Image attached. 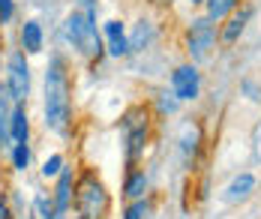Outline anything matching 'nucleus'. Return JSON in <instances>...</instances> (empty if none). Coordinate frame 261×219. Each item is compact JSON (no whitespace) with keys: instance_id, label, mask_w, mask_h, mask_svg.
Masks as SVG:
<instances>
[{"instance_id":"obj_16","label":"nucleus","mask_w":261,"mask_h":219,"mask_svg":"<svg viewBox=\"0 0 261 219\" xmlns=\"http://www.w3.org/2000/svg\"><path fill=\"white\" fill-rule=\"evenodd\" d=\"M150 39H153V28L147 24V21H138V28H135V36L129 39V48H144V45H150Z\"/></svg>"},{"instance_id":"obj_12","label":"nucleus","mask_w":261,"mask_h":219,"mask_svg":"<svg viewBox=\"0 0 261 219\" xmlns=\"http://www.w3.org/2000/svg\"><path fill=\"white\" fill-rule=\"evenodd\" d=\"M9 138H12L15 144H24L27 141V114H24L21 105L12 108V117H9Z\"/></svg>"},{"instance_id":"obj_26","label":"nucleus","mask_w":261,"mask_h":219,"mask_svg":"<svg viewBox=\"0 0 261 219\" xmlns=\"http://www.w3.org/2000/svg\"><path fill=\"white\" fill-rule=\"evenodd\" d=\"M192 3H201V0H192Z\"/></svg>"},{"instance_id":"obj_3","label":"nucleus","mask_w":261,"mask_h":219,"mask_svg":"<svg viewBox=\"0 0 261 219\" xmlns=\"http://www.w3.org/2000/svg\"><path fill=\"white\" fill-rule=\"evenodd\" d=\"M75 204H79L81 219H102V216H105L108 198H105L102 183H99V180H96L93 174H87V177L81 180L79 195H75Z\"/></svg>"},{"instance_id":"obj_5","label":"nucleus","mask_w":261,"mask_h":219,"mask_svg":"<svg viewBox=\"0 0 261 219\" xmlns=\"http://www.w3.org/2000/svg\"><path fill=\"white\" fill-rule=\"evenodd\" d=\"M213 39H216V30H213L210 18L192 21V28H189V54H192V60H204L207 51L213 48Z\"/></svg>"},{"instance_id":"obj_24","label":"nucleus","mask_w":261,"mask_h":219,"mask_svg":"<svg viewBox=\"0 0 261 219\" xmlns=\"http://www.w3.org/2000/svg\"><path fill=\"white\" fill-rule=\"evenodd\" d=\"M159 108H162V111H168V114H171V111L177 108V102H174V99H168V93H165V96L159 99Z\"/></svg>"},{"instance_id":"obj_2","label":"nucleus","mask_w":261,"mask_h":219,"mask_svg":"<svg viewBox=\"0 0 261 219\" xmlns=\"http://www.w3.org/2000/svg\"><path fill=\"white\" fill-rule=\"evenodd\" d=\"M66 39L79 48L81 54H99V33H96V3L81 0V9H75L66 18Z\"/></svg>"},{"instance_id":"obj_18","label":"nucleus","mask_w":261,"mask_h":219,"mask_svg":"<svg viewBox=\"0 0 261 219\" xmlns=\"http://www.w3.org/2000/svg\"><path fill=\"white\" fill-rule=\"evenodd\" d=\"M144 189H147V177H144V171H135L129 180H126V195L129 198H138Z\"/></svg>"},{"instance_id":"obj_20","label":"nucleus","mask_w":261,"mask_h":219,"mask_svg":"<svg viewBox=\"0 0 261 219\" xmlns=\"http://www.w3.org/2000/svg\"><path fill=\"white\" fill-rule=\"evenodd\" d=\"M60 171H63V156H60V153L48 156V159H45V165H42V174H45V177H57Z\"/></svg>"},{"instance_id":"obj_1","label":"nucleus","mask_w":261,"mask_h":219,"mask_svg":"<svg viewBox=\"0 0 261 219\" xmlns=\"http://www.w3.org/2000/svg\"><path fill=\"white\" fill-rule=\"evenodd\" d=\"M69 123V81L63 72V60L51 57L45 72V126L63 132Z\"/></svg>"},{"instance_id":"obj_8","label":"nucleus","mask_w":261,"mask_h":219,"mask_svg":"<svg viewBox=\"0 0 261 219\" xmlns=\"http://www.w3.org/2000/svg\"><path fill=\"white\" fill-rule=\"evenodd\" d=\"M105 36H108V54L111 57H123L129 51V39H126L120 21H108L105 24Z\"/></svg>"},{"instance_id":"obj_19","label":"nucleus","mask_w":261,"mask_h":219,"mask_svg":"<svg viewBox=\"0 0 261 219\" xmlns=\"http://www.w3.org/2000/svg\"><path fill=\"white\" fill-rule=\"evenodd\" d=\"M27 162H30V147H27V141L24 144H15V150H12V165H15L18 171H24Z\"/></svg>"},{"instance_id":"obj_4","label":"nucleus","mask_w":261,"mask_h":219,"mask_svg":"<svg viewBox=\"0 0 261 219\" xmlns=\"http://www.w3.org/2000/svg\"><path fill=\"white\" fill-rule=\"evenodd\" d=\"M6 90L15 102H24L27 93H30V66L21 51L9 54V81H6Z\"/></svg>"},{"instance_id":"obj_7","label":"nucleus","mask_w":261,"mask_h":219,"mask_svg":"<svg viewBox=\"0 0 261 219\" xmlns=\"http://www.w3.org/2000/svg\"><path fill=\"white\" fill-rule=\"evenodd\" d=\"M144 138H147V120H141L138 114H129V117H126V144H129L126 156H129V162H135V159L141 156Z\"/></svg>"},{"instance_id":"obj_13","label":"nucleus","mask_w":261,"mask_h":219,"mask_svg":"<svg viewBox=\"0 0 261 219\" xmlns=\"http://www.w3.org/2000/svg\"><path fill=\"white\" fill-rule=\"evenodd\" d=\"M9 102H15V99L9 96L6 87H0V144H6V138H9V117H12Z\"/></svg>"},{"instance_id":"obj_22","label":"nucleus","mask_w":261,"mask_h":219,"mask_svg":"<svg viewBox=\"0 0 261 219\" xmlns=\"http://www.w3.org/2000/svg\"><path fill=\"white\" fill-rule=\"evenodd\" d=\"M183 150L189 153V150H195V129L192 126H186L183 129Z\"/></svg>"},{"instance_id":"obj_25","label":"nucleus","mask_w":261,"mask_h":219,"mask_svg":"<svg viewBox=\"0 0 261 219\" xmlns=\"http://www.w3.org/2000/svg\"><path fill=\"white\" fill-rule=\"evenodd\" d=\"M51 219H66V213H57V210H54V216Z\"/></svg>"},{"instance_id":"obj_10","label":"nucleus","mask_w":261,"mask_h":219,"mask_svg":"<svg viewBox=\"0 0 261 219\" xmlns=\"http://www.w3.org/2000/svg\"><path fill=\"white\" fill-rule=\"evenodd\" d=\"M252 189H255V177H252V174H240V177L231 180V186L225 189V201H231V204H234V201H243Z\"/></svg>"},{"instance_id":"obj_23","label":"nucleus","mask_w":261,"mask_h":219,"mask_svg":"<svg viewBox=\"0 0 261 219\" xmlns=\"http://www.w3.org/2000/svg\"><path fill=\"white\" fill-rule=\"evenodd\" d=\"M12 18V0H0V24H6Z\"/></svg>"},{"instance_id":"obj_6","label":"nucleus","mask_w":261,"mask_h":219,"mask_svg":"<svg viewBox=\"0 0 261 219\" xmlns=\"http://www.w3.org/2000/svg\"><path fill=\"white\" fill-rule=\"evenodd\" d=\"M171 87H174V96H177V99H195V96H198V87H201V78H198L195 66H180V69H174Z\"/></svg>"},{"instance_id":"obj_17","label":"nucleus","mask_w":261,"mask_h":219,"mask_svg":"<svg viewBox=\"0 0 261 219\" xmlns=\"http://www.w3.org/2000/svg\"><path fill=\"white\" fill-rule=\"evenodd\" d=\"M33 216L36 219H51L54 216V201L48 195H36V198H33Z\"/></svg>"},{"instance_id":"obj_14","label":"nucleus","mask_w":261,"mask_h":219,"mask_svg":"<svg viewBox=\"0 0 261 219\" xmlns=\"http://www.w3.org/2000/svg\"><path fill=\"white\" fill-rule=\"evenodd\" d=\"M237 6V0H207V18L210 21H219V18H225L231 9Z\"/></svg>"},{"instance_id":"obj_21","label":"nucleus","mask_w":261,"mask_h":219,"mask_svg":"<svg viewBox=\"0 0 261 219\" xmlns=\"http://www.w3.org/2000/svg\"><path fill=\"white\" fill-rule=\"evenodd\" d=\"M144 213H147V204H144V201H135L129 210H126L123 219H144Z\"/></svg>"},{"instance_id":"obj_11","label":"nucleus","mask_w":261,"mask_h":219,"mask_svg":"<svg viewBox=\"0 0 261 219\" xmlns=\"http://www.w3.org/2000/svg\"><path fill=\"white\" fill-rule=\"evenodd\" d=\"M21 45L30 54L42 51V28H39V21H27L24 28H21Z\"/></svg>"},{"instance_id":"obj_9","label":"nucleus","mask_w":261,"mask_h":219,"mask_svg":"<svg viewBox=\"0 0 261 219\" xmlns=\"http://www.w3.org/2000/svg\"><path fill=\"white\" fill-rule=\"evenodd\" d=\"M57 177L60 180H57V195H54V210L57 213H66L69 210V201H72V171L66 168Z\"/></svg>"},{"instance_id":"obj_15","label":"nucleus","mask_w":261,"mask_h":219,"mask_svg":"<svg viewBox=\"0 0 261 219\" xmlns=\"http://www.w3.org/2000/svg\"><path fill=\"white\" fill-rule=\"evenodd\" d=\"M249 15H252V9H243L240 15H234V18L228 21V28H225V33H222V36H225V42H234L237 36H240V30H243V24L249 21Z\"/></svg>"}]
</instances>
